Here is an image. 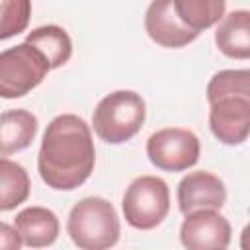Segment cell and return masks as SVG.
I'll use <instances>...</instances> for the list:
<instances>
[{
    "instance_id": "12",
    "label": "cell",
    "mask_w": 250,
    "mask_h": 250,
    "mask_svg": "<svg viewBox=\"0 0 250 250\" xmlns=\"http://www.w3.org/2000/svg\"><path fill=\"white\" fill-rule=\"evenodd\" d=\"M215 43L230 59H250V12L234 10L227 14L215 31Z\"/></svg>"
},
{
    "instance_id": "9",
    "label": "cell",
    "mask_w": 250,
    "mask_h": 250,
    "mask_svg": "<svg viewBox=\"0 0 250 250\" xmlns=\"http://www.w3.org/2000/svg\"><path fill=\"white\" fill-rule=\"evenodd\" d=\"M227 201V189L219 176L211 172H189L178 184V205L188 217L197 211H219Z\"/></svg>"
},
{
    "instance_id": "5",
    "label": "cell",
    "mask_w": 250,
    "mask_h": 250,
    "mask_svg": "<svg viewBox=\"0 0 250 250\" xmlns=\"http://www.w3.org/2000/svg\"><path fill=\"white\" fill-rule=\"evenodd\" d=\"M51 70L47 59L29 43H20L0 55V96L21 98L43 82Z\"/></svg>"
},
{
    "instance_id": "2",
    "label": "cell",
    "mask_w": 250,
    "mask_h": 250,
    "mask_svg": "<svg viewBox=\"0 0 250 250\" xmlns=\"http://www.w3.org/2000/svg\"><path fill=\"white\" fill-rule=\"evenodd\" d=\"M119 217L104 197H84L68 213L66 232L80 250H109L119 240Z\"/></svg>"
},
{
    "instance_id": "1",
    "label": "cell",
    "mask_w": 250,
    "mask_h": 250,
    "mask_svg": "<svg viewBox=\"0 0 250 250\" xmlns=\"http://www.w3.org/2000/svg\"><path fill=\"white\" fill-rule=\"evenodd\" d=\"M96 164V148L88 123L74 115H57L45 129L37 154L41 180L61 191L82 186Z\"/></svg>"
},
{
    "instance_id": "13",
    "label": "cell",
    "mask_w": 250,
    "mask_h": 250,
    "mask_svg": "<svg viewBox=\"0 0 250 250\" xmlns=\"http://www.w3.org/2000/svg\"><path fill=\"white\" fill-rule=\"evenodd\" d=\"M37 135V117L27 109H8L2 113L0 125V143L2 158L12 152L23 150L31 145Z\"/></svg>"
},
{
    "instance_id": "11",
    "label": "cell",
    "mask_w": 250,
    "mask_h": 250,
    "mask_svg": "<svg viewBox=\"0 0 250 250\" xmlns=\"http://www.w3.org/2000/svg\"><path fill=\"white\" fill-rule=\"evenodd\" d=\"M14 229L20 232L21 240L29 248L51 246L59 236V219L47 207H25L16 215Z\"/></svg>"
},
{
    "instance_id": "14",
    "label": "cell",
    "mask_w": 250,
    "mask_h": 250,
    "mask_svg": "<svg viewBox=\"0 0 250 250\" xmlns=\"http://www.w3.org/2000/svg\"><path fill=\"white\" fill-rule=\"evenodd\" d=\"M25 43L35 47L49 62L51 68H59L68 62L72 55V41L68 33L59 25H41L27 33Z\"/></svg>"
},
{
    "instance_id": "6",
    "label": "cell",
    "mask_w": 250,
    "mask_h": 250,
    "mask_svg": "<svg viewBox=\"0 0 250 250\" xmlns=\"http://www.w3.org/2000/svg\"><path fill=\"white\" fill-rule=\"evenodd\" d=\"M199 139L182 127H166L152 133L146 141L148 160L166 172H182L197 164Z\"/></svg>"
},
{
    "instance_id": "8",
    "label": "cell",
    "mask_w": 250,
    "mask_h": 250,
    "mask_svg": "<svg viewBox=\"0 0 250 250\" xmlns=\"http://www.w3.org/2000/svg\"><path fill=\"white\" fill-rule=\"evenodd\" d=\"M211 133L223 145H242L250 137V102L225 96L209 104Z\"/></svg>"
},
{
    "instance_id": "3",
    "label": "cell",
    "mask_w": 250,
    "mask_h": 250,
    "mask_svg": "<svg viewBox=\"0 0 250 250\" xmlns=\"http://www.w3.org/2000/svg\"><path fill=\"white\" fill-rule=\"evenodd\" d=\"M145 115V100L137 92L117 90L98 102L92 115V125L102 141L119 145L133 139L141 131Z\"/></svg>"
},
{
    "instance_id": "17",
    "label": "cell",
    "mask_w": 250,
    "mask_h": 250,
    "mask_svg": "<svg viewBox=\"0 0 250 250\" xmlns=\"http://www.w3.org/2000/svg\"><path fill=\"white\" fill-rule=\"evenodd\" d=\"M225 96H236L250 102V68L221 70L213 74L207 84V102H215Z\"/></svg>"
},
{
    "instance_id": "16",
    "label": "cell",
    "mask_w": 250,
    "mask_h": 250,
    "mask_svg": "<svg viewBox=\"0 0 250 250\" xmlns=\"http://www.w3.org/2000/svg\"><path fill=\"white\" fill-rule=\"evenodd\" d=\"M0 180H2V189H0V209L10 211L23 203L29 195V176L23 166L18 162H12L8 158L0 160Z\"/></svg>"
},
{
    "instance_id": "15",
    "label": "cell",
    "mask_w": 250,
    "mask_h": 250,
    "mask_svg": "<svg viewBox=\"0 0 250 250\" xmlns=\"http://www.w3.org/2000/svg\"><path fill=\"white\" fill-rule=\"evenodd\" d=\"M225 8V0H174L178 18L197 33L223 20Z\"/></svg>"
},
{
    "instance_id": "19",
    "label": "cell",
    "mask_w": 250,
    "mask_h": 250,
    "mask_svg": "<svg viewBox=\"0 0 250 250\" xmlns=\"http://www.w3.org/2000/svg\"><path fill=\"white\" fill-rule=\"evenodd\" d=\"M21 236H20V232L16 230V229H12L8 223H2V227H0V248L2 250H20V246H21Z\"/></svg>"
},
{
    "instance_id": "20",
    "label": "cell",
    "mask_w": 250,
    "mask_h": 250,
    "mask_svg": "<svg viewBox=\"0 0 250 250\" xmlns=\"http://www.w3.org/2000/svg\"><path fill=\"white\" fill-rule=\"evenodd\" d=\"M240 248L242 250H250V223L240 232Z\"/></svg>"
},
{
    "instance_id": "7",
    "label": "cell",
    "mask_w": 250,
    "mask_h": 250,
    "mask_svg": "<svg viewBox=\"0 0 250 250\" xmlns=\"http://www.w3.org/2000/svg\"><path fill=\"white\" fill-rule=\"evenodd\" d=\"M180 240L186 250H227L230 225L219 211H197L184 219Z\"/></svg>"
},
{
    "instance_id": "18",
    "label": "cell",
    "mask_w": 250,
    "mask_h": 250,
    "mask_svg": "<svg viewBox=\"0 0 250 250\" xmlns=\"http://www.w3.org/2000/svg\"><path fill=\"white\" fill-rule=\"evenodd\" d=\"M31 14L27 0H2L0 2V39H8L25 29Z\"/></svg>"
},
{
    "instance_id": "10",
    "label": "cell",
    "mask_w": 250,
    "mask_h": 250,
    "mask_svg": "<svg viewBox=\"0 0 250 250\" xmlns=\"http://www.w3.org/2000/svg\"><path fill=\"white\" fill-rule=\"evenodd\" d=\"M145 29L154 43L170 49L186 47L199 35L178 18L174 10V0L152 2L145 14Z\"/></svg>"
},
{
    "instance_id": "4",
    "label": "cell",
    "mask_w": 250,
    "mask_h": 250,
    "mask_svg": "<svg viewBox=\"0 0 250 250\" xmlns=\"http://www.w3.org/2000/svg\"><path fill=\"white\" fill-rule=\"evenodd\" d=\"M121 207L131 227L150 230L158 227L170 211L168 184L158 176H141L125 189Z\"/></svg>"
}]
</instances>
